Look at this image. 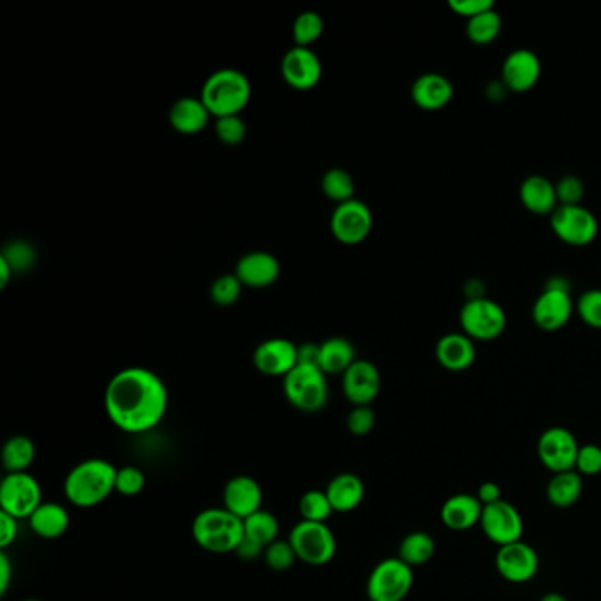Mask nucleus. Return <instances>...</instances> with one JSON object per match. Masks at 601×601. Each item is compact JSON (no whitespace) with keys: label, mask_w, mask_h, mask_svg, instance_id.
<instances>
[{"label":"nucleus","mask_w":601,"mask_h":601,"mask_svg":"<svg viewBox=\"0 0 601 601\" xmlns=\"http://www.w3.org/2000/svg\"><path fill=\"white\" fill-rule=\"evenodd\" d=\"M170 404L168 388L156 372L127 367L117 372L104 390V409L110 422L126 434H145L163 422Z\"/></svg>","instance_id":"1"},{"label":"nucleus","mask_w":601,"mask_h":601,"mask_svg":"<svg viewBox=\"0 0 601 601\" xmlns=\"http://www.w3.org/2000/svg\"><path fill=\"white\" fill-rule=\"evenodd\" d=\"M117 471L112 462L92 457L76 464L64 480V496L76 508H96L115 492Z\"/></svg>","instance_id":"2"},{"label":"nucleus","mask_w":601,"mask_h":601,"mask_svg":"<svg viewBox=\"0 0 601 601\" xmlns=\"http://www.w3.org/2000/svg\"><path fill=\"white\" fill-rule=\"evenodd\" d=\"M191 535L194 543L210 554H235L244 540V520L224 506L207 508L194 517Z\"/></svg>","instance_id":"3"},{"label":"nucleus","mask_w":601,"mask_h":601,"mask_svg":"<svg viewBox=\"0 0 601 601\" xmlns=\"http://www.w3.org/2000/svg\"><path fill=\"white\" fill-rule=\"evenodd\" d=\"M251 99V83L237 69H221L203 85L201 101L212 117L223 119L238 115Z\"/></svg>","instance_id":"4"},{"label":"nucleus","mask_w":601,"mask_h":601,"mask_svg":"<svg viewBox=\"0 0 601 601\" xmlns=\"http://www.w3.org/2000/svg\"><path fill=\"white\" fill-rule=\"evenodd\" d=\"M284 395L302 413H318L327 406V374L320 367L297 365L282 381Z\"/></svg>","instance_id":"5"},{"label":"nucleus","mask_w":601,"mask_h":601,"mask_svg":"<svg viewBox=\"0 0 601 601\" xmlns=\"http://www.w3.org/2000/svg\"><path fill=\"white\" fill-rule=\"evenodd\" d=\"M291 547L297 554L298 561L311 566H325L337 554V538L327 522H307L300 520L291 529Z\"/></svg>","instance_id":"6"},{"label":"nucleus","mask_w":601,"mask_h":601,"mask_svg":"<svg viewBox=\"0 0 601 601\" xmlns=\"http://www.w3.org/2000/svg\"><path fill=\"white\" fill-rule=\"evenodd\" d=\"M415 582V573L399 557H386L367 579L369 601H404Z\"/></svg>","instance_id":"7"},{"label":"nucleus","mask_w":601,"mask_h":601,"mask_svg":"<svg viewBox=\"0 0 601 601\" xmlns=\"http://www.w3.org/2000/svg\"><path fill=\"white\" fill-rule=\"evenodd\" d=\"M462 330L473 341H494L505 332L506 312L498 302L485 297L469 298L462 305L461 314Z\"/></svg>","instance_id":"8"},{"label":"nucleus","mask_w":601,"mask_h":601,"mask_svg":"<svg viewBox=\"0 0 601 601\" xmlns=\"http://www.w3.org/2000/svg\"><path fill=\"white\" fill-rule=\"evenodd\" d=\"M573 300L570 284L563 277H554L543 288L533 305V321L545 332H557L572 320Z\"/></svg>","instance_id":"9"},{"label":"nucleus","mask_w":601,"mask_h":601,"mask_svg":"<svg viewBox=\"0 0 601 601\" xmlns=\"http://www.w3.org/2000/svg\"><path fill=\"white\" fill-rule=\"evenodd\" d=\"M43 503L41 483L30 473H6L0 482V512L29 520Z\"/></svg>","instance_id":"10"},{"label":"nucleus","mask_w":601,"mask_h":601,"mask_svg":"<svg viewBox=\"0 0 601 601\" xmlns=\"http://www.w3.org/2000/svg\"><path fill=\"white\" fill-rule=\"evenodd\" d=\"M550 226L561 242L573 247L591 244L600 231L598 219L582 205H559L550 216Z\"/></svg>","instance_id":"11"},{"label":"nucleus","mask_w":601,"mask_h":601,"mask_svg":"<svg viewBox=\"0 0 601 601\" xmlns=\"http://www.w3.org/2000/svg\"><path fill=\"white\" fill-rule=\"evenodd\" d=\"M579 450V443L572 431L564 427H550L547 431H543L536 445L538 459L554 475L573 471L577 464Z\"/></svg>","instance_id":"12"},{"label":"nucleus","mask_w":601,"mask_h":601,"mask_svg":"<svg viewBox=\"0 0 601 601\" xmlns=\"http://www.w3.org/2000/svg\"><path fill=\"white\" fill-rule=\"evenodd\" d=\"M483 535L498 547L508 543L520 542L524 535V520L519 510L501 499L494 505L483 506L482 519H480Z\"/></svg>","instance_id":"13"},{"label":"nucleus","mask_w":601,"mask_h":601,"mask_svg":"<svg viewBox=\"0 0 601 601\" xmlns=\"http://www.w3.org/2000/svg\"><path fill=\"white\" fill-rule=\"evenodd\" d=\"M538 568L540 557L529 543L522 540L503 545L496 552V570L506 582L526 584L535 579Z\"/></svg>","instance_id":"14"},{"label":"nucleus","mask_w":601,"mask_h":601,"mask_svg":"<svg viewBox=\"0 0 601 601\" xmlns=\"http://www.w3.org/2000/svg\"><path fill=\"white\" fill-rule=\"evenodd\" d=\"M372 223L371 208L364 201L349 200L335 208L330 226L341 244L357 245L369 237Z\"/></svg>","instance_id":"15"},{"label":"nucleus","mask_w":601,"mask_h":601,"mask_svg":"<svg viewBox=\"0 0 601 601\" xmlns=\"http://www.w3.org/2000/svg\"><path fill=\"white\" fill-rule=\"evenodd\" d=\"M381 390V374L378 367L367 362L357 360L342 374V392L353 406H371Z\"/></svg>","instance_id":"16"},{"label":"nucleus","mask_w":601,"mask_h":601,"mask_svg":"<svg viewBox=\"0 0 601 601\" xmlns=\"http://www.w3.org/2000/svg\"><path fill=\"white\" fill-rule=\"evenodd\" d=\"M256 369L270 378H286L298 365V346L288 339H268L254 351Z\"/></svg>","instance_id":"17"},{"label":"nucleus","mask_w":601,"mask_h":601,"mask_svg":"<svg viewBox=\"0 0 601 601\" xmlns=\"http://www.w3.org/2000/svg\"><path fill=\"white\" fill-rule=\"evenodd\" d=\"M501 75H503V85L506 89L517 92V94H524L540 82L542 62L535 52L520 48L506 57Z\"/></svg>","instance_id":"18"},{"label":"nucleus","mask_w":601,"mask_h":601,"mask_svg":"<svg viewBox=\"0 0 601 601\" xmlns=\"http://www.w3.org/2000/svg\"><path fill=\"white\" fill-rule=\"evenodd\" d=\"M321 62L311 48L295 46L282 59V76L297 90H311L321 80Z\"/></svg>","instance_id":"19"},{"label":"nucleus","mask_w":601,"mask_h":601,"mask_svg":"<svg viewBox=\"0 0 601 601\" xmlns=\"http://www.w3.org/2000/svg\"><path fill=\"white\" fill-rule=\"evenodd\" d=\"M263 503V490L253 476H233L224 485L223 506L238 519H247L253 513L260 512Z\"/></svg>","instance_id":"20"},{"label":"nucleus","mask_w":601,"mask_h":601,"mask_svg":"<svg viewBox=\"0 0 601 601\" xmlns=\"http://www.w3.org/2000/svg\"><path fill=\"white\" fill-rule=\"evenodd\" d=\"M436 358L446 371H468L476 360L475 341L464 332L443 335L436 344Z\"/></svg>","instance_id":"21"},{"label":"nucleus","mask_w":601,"mask_h":601,"mask_svg":"<svg viewBox=\"0 0 601 601\" xmlns=\"http://www.w3.org/2000/svg\"><path fill=\"white\" fill-rule=\"evenodd\" d=\"M413 103L425 112H438L453 99V85L439 73H425L411 87Z\"/></svg>","instance_id":"22"},{"label":"nucleus","mask_w":601,"mask_h":601,"mask_svg":"<svg viewBox=\"0 0 601 601\" xmlns=\"http://www.w3.org/2000/svg\"><path fill=\"white\" fill-rule=\"evenodd\" d=\"M281 274V265L270 253L256 251V253L245 254L237 263V275L240 282L249 288H267L277 281Z\"/></svg>","instance_id":"23"},{"label":"nucleus","mask_w":601,"mask_h":601,"mask_svg":"<svg viewBox=\"0 0 601 601\" xmlns=\"http://www.w3.org/2000/svg\"><path fill=\"white\" fill-rule=\"evenodd\" d=\"M520 201L535 216H552L559 207L556 184L543 175H531L520 184Z\"/></svg>","instance_id":"24"},{"label":"nucleus","mask_w":601,"mask_h":601,"mask_svg":"<svg viewBox=\"0 0 601 601\" xmlns=\"http://www.w3.org/2000/svg\"><path fill=\"white\" fill-rule=\"evenodd\" d=\"M483 505L471 494H455L441 508V520L452 531H468L482 519Z\"/></svg>","instance_id":"25"},{"label":"nucleus","mask_w":601,"mask_h":601,"mask_svg":"<svg viewBox=\"0 0 601 601\" xmlns=\"http://www.w3.org/2000/svg\"><path fill=\"white\" fill-rule=\"evenodd\" d=\"M334 512L348 513L357 510L365 498V485L355 473H339L325 487Z\"/></svg>","instance_id":"26"},{"label":"nucleus","mask_w":601,"mask_h":601,"mask_svg":"<svg viewBox=\"0 0 601 601\" xmlns=\"http://www.w3.org/2000/svg\"><path fill=\"white\" fill-rule=\"evenodd\" d=\"M29 526L34 535L43 540H57L67 533L71 526V517L66 506L52 501H43L38 510L30 515Z\"/></svg>","instance_id":"27"},{"label":"nucleus","mask_w":601,"mask_h":601,"mask_svg":"<svg viewBox=\"0 0 601 601\" xmlns=\"http://www.w3.org/2000/svg\"><path fill=\"white\" fill-rule=\"evenodd\" d=\"M212 113L207 106L196 97H182L171 106L170 122L182 134H196L207 127Z\"/></svg>","instance_id":"28"},{"label":"nucleus","mask_w":601,"mask_h":601,"mask_svg":"<svg viewBox=\"0 0 601 601\" xmlns=\"http://www.w3.org/2000/svg\"><path fill=\"white\" fill-rule=\"evenodd\" d=\"M357 362L355 346L342 337H332L320 344V369L325 374H344Z\"/></svg>","instance_id":"29"},{"label":"nucleus","mask_w":601,"mask_h":601,"mask_svg":"<svg viewBox=\"0 0 601 601\" xmlns=\"http://www.w3.org/2000/svg\"><path fill=\"white\" fill-rule=\"evenodd\" d=\"M584 492V482L582 475H579L575 469L566 471V473H557L550 478L547 485V499L552 506L556 508H570L575 505Z\"/></svg>","instance_id":"30"},{"label":"nucleus","mask_w":601,"mask_h":601,"mask_svg":"<svg viewBox=\"0 0 601 601\" xmlns=\"http://www.w3.org/2000/svg\"><path fill=\"white\" fill-rule=\"evenodd\" d=\"M36 461V445L27 436H13L2 446V466L8 473H29Z\"/></svg>","instance_id":"31"},{"label":"nucleus","mask_w":601,"mask_h":601,"mask_svg":"<svg viewBox=\"0 0 601 601\" xmlns=\"http://www.w3.org/2000/svg\"><path fill=\"white\" fill-rule=\"evenodd\" d=\"M244 538L267 549L268 545L279 540V520L274 513L261 508L260 512L244 519Z\"/></svg>","instance_id":"32"},{"label":"nucleus","mask_w":601,"mask_h":601,"mask_svg":"<svg viewBox=\"0 0 601 601\" xmlns=\"http://www.w3.org/2000/svg\"><path fill=\"white\" fill-rule=\"evenodd\" d=\"M434 552H436L434 538L429 533L415 531V533H409L402 540L401 545H399V556L397 557L413 568V566H422V564L429 563L434 557Z\"/></svg>","instance_id":"33"},{"label":"nucleus","mask_w":601,"mask_h":601,"mask_svg":"<svg viewBox=\"0 0 601 601\" xmlns=\"http://www.w3.org/2000/svg\"><path fill=\"white\" fill-rule=\"evenodd\" d=\"M503 29V20L496 9L485 11L482 15L469 18L466 34L473 45L487 46L499 38Z\"/></svg>","instance_id":"34"},{"label":"nucleus","mask_w":601,"mask_h":601,"mask_svg":"<svg viewBox=\"0 0 601 601\" xmlns=\"http://www.w3.org/2000/svg\"><path fill=\"white\" fill-rule=\"evenodd\" d=\"M298 512L302 520L307 522H328L334 513V508L325 490L312 489L307 490L298 501Z\"/></svg>","instance_id":"35"},{"label":"nucleus","mask_w":601,"mask_h":601,"mask_svg":"<svg viewBox=\"0 0 601 601\" xmlns=\"http://www.w3.org/2000/svg\"><path fill=\"white\" fill-rule=\"evenodd\" d=\"M323 191L330 200L337 201L339 205L349 200H355V180L348 171L341 168L327 171L323 177Z\"/></svg>","instance_id":"36"},{"label":"nucleus","mask_w":601,"mask_h":601,"mask_svg":"<svg viewBox=\"0 0 601 601\" xmlns=\"http://www.w3.org/2000/svg\"><path fill=\"white\" fill-rule=\"evenodd\" d=\"M325 30V23L318 13H302L298 15L297 20L293 23V39L297 46H304L309 48L311 43H314L316 39H320L321 34Z\"/></svg>","instance_id":"37"},{"label":"nucleus","mask_w":601,"mask_h":601,"mask_svg":"<svg viewBox=\"0 0 601 601\" xmlns=\"http://www.w3.org/2000/svg\"><path fill=\"white\" fill-rule=\"evenodd\" d=\"M297 559V554L291 547L290 540H281V538L272 545H268L265 554H263V561H265L268 568L279 573L288 572Z\"/></svg>","instance_id":"38"},{"label":"nucleus","mask_w":601,"mask_h":601,"mask_svg":"<svg viewBox=\"0 0 601 601\" xmlns=\"http://www.w3.org/2000/svg\"><path fill=\"white\" fill-rule=\"evenodd\" d=\"M147 478L145 473L136 466H124L117 471V480H115V492L126 498H134L145 489Z\"/></svg>","instance_id":"39"},{"label":"nucleus","mask_w":601,"mask_h":601,"mask_svg":"<svg viewBox=\"0 0 601 601\" xmlns=\"http://www.w3.org/2000/svg\"><path fill=\"white\" fill-rule=\"evenodd\" d=\"M577 312L580 320L586 323L587 327L601 330V290H589L582 293L577 302Z\"/></svg>","instance_id":"40"},{"label":"nucleus","mask_w":601,"mask_h":601,"mask_svg":"<svg viewBox=\"0 0 601 601\" xmlns=\"http://www.w3.org/2000/svg\"><path fill=\"white\" fill-rule=\"evenodd\" d=\"M242 286L244 284L240 282L237 275H223L212 284V300L224 307L235 304L242 293Z\"/></svg>","instance_id":"41"},{"label":"nucleus","mask_w":601,"mask_h":601,"mask_svg":"<svg viewBox=\"0 0 601 601\" xmlns=\"http://www.w3.org/2000/svg\"><path fill=\"white\" fill-rule=\"evenodd\" d=\"M556 193L559 205L572 207V205L582 203V198L586 194V186L577 175H564V177L557 180Z\"/></svg>","instance_id":"42"},{"label":"nucleus","mask_w":601,"mask_h":601,"mask_svg":"<svg viewBox=\"0 0 601 601\" xmlns=\"http://www.w3.org/2000/svg\"><path fill=\"white\" fill-rule=\"evenodd\" d=\"M374 425H376V415L371 406H353L346 418L349 434L358 436V438H364L367 434H371Z\"/></svg>","instance_id":"43"},{"label":"nucleus","mask_w":601,"mask_h":601,"mask_svg":"<svg viewBox=\"0 0 601 601\" xmlns=\"http://www.w3.org/2000/svg\"><path fill=\"white\" fill-rule=\"evenodd\" d=\"M0 258L8 261L13 274H16V272H23V270L32 267V263H34V251L25 242H13V244H9L4 249V253H2Z\"/></svg>","instance_id":"44"},{"label":"nucleus","mask_w":601,"mask_h":601,"mask_svg":"<svg viewBox=\"0 0 601 601\" xmlns=\"http://www.w3.org/2000/svg\"><path fill=\"white\" fill-rule=\"evenodd\" d=\"M217 136L226 145H238L245 138V122L238 115L217 119Z\"/></svg>","instance_id":"45"},{"label":"nucleus","mask_w":601,"mask_h":601,"mask_svg":"<svg viewBox=\"0 0 601 601\" xmlns=\"http://www.w3.org/2000/svg\"><path fill=\"white\" fill-rule=\"evenodd\" d=\"M575 471L582 476H596L601 473V448L596 445L580 446Z\"/></svg>","instance_id":"46"},{"label":"nucleus","mask_w":601,"mask_h":601,"mask_svg":"<svg viewBox=\"0 0 601 601\" xmlns=\"http://www.w3.org/2000/svg\"><path fill=\"white\" fill-rule=\"evenodd\" d=\"M448 6L455 15L464 16L466 20L482 15L485 11L494 9L492 0H450Z\"/></svg>","instance_id":"47"},{"label":"nucleus","mask_w":601,"mask_h":601,"mask_svg":"<svg viewBox=\"0 0 601 601\" xmlns=\"http://www.w3.org/2000/svg\"><path fill=\"white\" fill-rule=\"evenodd\" d=\"M18 524H20V520L11 517L9 513L0 512V549L6 550L16 542L18 533H20Z\"/></svg>","instance_id":"48"},{"label":"nucleus","mask_w":601,"mask_h":601,"mask_svg":"<svg viewBox=\"0 0 601 601\" xmlns=\"http://www.w3.org/2000/svg\"><path fill=\"white\" fill-rule=\"evenodd\" d=\"M298 365L320 367V344L298 346Z\"/></svg>","instance_id":"49"},{"label":"nucleus","mask_w":601,"mask_h":601,"mask_svg":"<svg viewBox=\"0 0 601 601\" xmlns=\"http://www.w3.org/2000/svg\"><path fill=\"white\" fill-rule=\"evenodd\" d=\"M476 498H478V501H480L483 506L494 505V503H498V501L503 499L501 498V487H499L498 483L494 482L482 483L480 489H478Z\"/></svg>","instance_id":"50"},{"label":"nucleus","mask_w":601,"mask_h":601,"mask_svg":"<svg viewBox=\"0 0 601 601\" xmlns=\"http://www.w3.org/2000/svg\"><path fill=\"white\" fill-rule=\"evenodd\" d=\"M235 554H237L238 559H242V561H254V559H260L265 554V549L260 547V545H256V543L251 542V540H247L244 538L242 543L238 545V549L235 550Z\"/></svg>","instance_id":"51"},{"label":"nucleus","mask_w":601,"mask_h":601,"mask_svg":"<svg viewBox=\"0 0 601 601\" xmlns=\"http://www.w3.org/2000/svg\"><path fill=\"white\" fill-rule=\"evenodd\" d=\"M11 577H13V564L9 561L6 550H2V552H0V594H2V596L8 593Z\"/></svg>","instance_id":"52"},{"label":"nucleus","mask_w":601,"mask_h":601,"mask_svg":"<svg viewBox=\"0 0 601 601\" xmlns=\"http://www.w3.org/2000/svg\"><path fill=\"white\" fill-rule=\"evenodd\" d=\"M13 270L8 265V261L4 258H0V288H6L8 286L9 279H11Z\"/></svg>","instance_id":"53"},{"label":"nucleus","mask_w":601,"mask_h":601,"mask_svg":"<svg viewBox=\"0 0 601 601\" xmlns=\"http://www.w3.org/2000/svg\"><path fill=\"white\" fill-rule=\"evenodd\" d=\"M540 601H568V600H566V598H564L563 594L549 593V594H545V596H542V598H540Z\"/></svg>","instance_id":"54"},{"label":"nucleus","mask_w":601,"mask_h":601,"mask_svg":"<svg viewBox=\"0 0 601 601\" xmlns=\"http://www.w3.org/2000/svg\"><path fill=\"white\" fill-rule=\"evenodd\" d=\"M22 601H41V600H36V598H27V600H22Z\"/></svg>","instance_id":"55"}]
</instances>
